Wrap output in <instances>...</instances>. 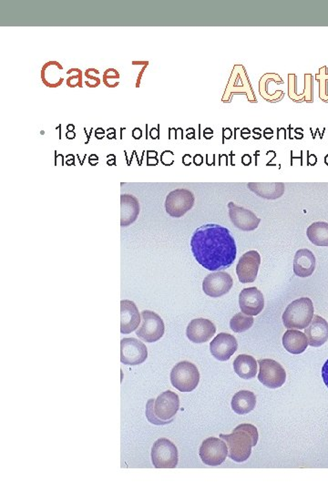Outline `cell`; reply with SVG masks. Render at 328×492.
Here are the masks:
<instances>
[{
	"instance_id": "6da1fadb",
	"label": "cell",
	"mask_w": 328,
	"mask_h": 492,
	"mask_svg": "<svg viewBox=\"0 0 328 492\" xmlns=\"http://www.w3.org/2000/svg\"><path fill=\"white\" fill-rule=\"evenodd\" d=\"M191 248L197 262L213 272L227 269L237 256L235 238L230 231L215 223H208L194 231Z\"/></svg>"
},
{
	"instance_id": "7a4b0ae2",
	"label": "cell",
	"mask_w": 328,
	"mask_h": 492,
	"mask_svg": "<svg viewBox=\"0 0 328 492\" xmlns=\"http://www.w3.org/2000/svg\"><path fill=\"white\" fill-rule=\"evenodd\" d=\"M227 444L229 458L235 462H244L251 456L253 447L258 443V430L254 425L241 424L229 435H220Z\"/></svg>"
},
{
	"instance_id": "3957f363",
	"label": "cell",
	"mask_w": 328,
	"mask_h": 492,
	"mask_svg": "<svg viewBox=\"0 0 328 492\" xmlns=\"http://www.w3.org/2000/svg\"><path fill=\"white\" fill-rule=\"evenodd\" d=\"M314 304L308 298L296 299L288 304L283 312V326L288 329H305L314 317Z\"/></svg>"
},
{
	"instance_id": "277c9868",
	"label": "cell",
	"mask_w": 328,
	"mask_h": 492,
	"mask_svg": "<svg viewBox=\"0 0 328 492\" xmlns=\"http://www.w3.org/2000/svg\"><path fill=\"white\" fill-rule=\"evenodd\" d=\"M199 381V370L193 363L180 362L172 369V385L180 392H191L196 390Z\"/></svg>"
},
{
	"instance_id": "5b68a950",
	"label": "cell",
	"mask_w": 328,
	"mask_h": 492,
	"mask_svg": "<svg viewBox=\"0 0 328 492\" xmlns=\"http://www.w3.org/2000/svg\"><path fill=\"white\" fill-rule=\"evenodd\" d=\"M235 94H246L250 102H257L246 69L242 65H235L233 68L229 82H228L224 97H222V102H232V98Z\"/></svg>"
},
{
	"instance_id": "8992f818",
	"label": "cell",
	"mask_w": 328,
	"mask_h": 492,
	"mask_svg": "<svg viewBox=\"0 0 328 492\" xmlns=\"http://www.w3.org/2000/svg\"><path fill=\"white\" fill-rule=\"evenodd\" d=\"M151 456L152 464L156 469H174L179 461L176 446L165 438L155 441Z\"/></svg>"
},
{
	"instance_id": "52a82bcc",
	"label": "cell",
	"mask_w": 328,
	"mask_h": 492,
	"mask_svg": "<svg viewBox=\"0 0 328 492\" xmlns=\"http://www.w3.org/2000/svg\"><path fill=\"white\" fill-rule=\"evenodd\" d=\"M141 315V323L140 328L136 330V335L147 343H154L160 340L163 337L165 330L162 317L150 310H144Z\"/></svg>"
},
{
	"instance_id": "ba28073f",
	"label": "cell",
	"mask_w": 328,
	"mask_h": 492,
	"mask_svg": "<svg viewBox=\"0 0 328 492\" xmlns=\"http://www.w3.org/2000/svg\"><path fill=\"white\" fill-rule=\"evenodd\" d=\"M194 201H196L194 195L189 190L183 188L174 190L166 197L167 214L174 218L183 217L186 212L193 208Z\"/></svg>"
},
{
	"instance_id": "9c48e42d",
	"label": "cell",
	"mask_w": 328,
	"mask_h": 492,
	"mask_svg": "<svg viewBox=\"0 0 328 492\" xmlns=\"http://www.w3.org/2000/svg\"><path fill=\"white\" fill-rule=\"evenodd\" d=\"M228 447L224 440L218 438H208L200 447L199 455L205 465L219 466L226 460Z\"/></svg>"
},
{
	"instance_id": "30bf717a",
	"label": "cell",
	"mask_w": 328,
	"mask_h": 492,
	"mask_svg": "<svg viewBox=\"0 0 328 492\" xmlns=\"http://www.w3.org/2000/svg\"><path fill=\"white\" fill-rule=\"evenodd\" d=\"M257 363L260 367L258 379L263 385L274 390L285 384V370L279 363L273 359H260Z\"/></svg>"
},
{
	"instance_id": "8fae6325",
	"label": "cell",
	"mask_w": 328,
	"mask_h": 492,
	"mask_svg": "<svg viewBox=\"0 0 328 492\" xmlns=\"http://www.w3.org/2000/svg\"><path fill=\"white\" fill-rule=\"evenodd\" d=\"M148 357V350L141 341L134 337L124 338L121 341V361L122 364L137 366Z\"/></svg>"
},
{
	"instance_id": "7c38bea8",
	"label": "cell",
	"mask_w": 328,
	"mask_h": 492,
	"mask_svg": "<svg viewBox=\"0 0 328 492\" xmlns=\"http://www.w3.org/2000/svg\"><path fill=\"white\" fill-rule=\"evenodd\" d=\"M233 280L230 273L218 271L208 275L202 283V290L210 298H218L232 289Z\"/></svg>"
},
{
	"instance_id": "4fadbf2b",
	"label": "cell",
	"mask_w": 328,
	"mask_h": 492,
	"mask_svg": "<svg viewBox=\"0 0 328 492\" xmlns=\"http://www.w3.org/2000/svg\"><path fill=\"white\" fill-rule=\"evenodd\" d=\"M260 264L261 256L257 251H249L242 256L236 267L239 281L243 284L255 282L257 278Z\"/></svg>"
},
{
	"instance_id": "5bb4252c",
	"label": "cell",
	"mask_w": 328,
	"mask_h": 492,
	"mask_svg": "<svg viewBox=\"0 0 328 492\" xmlns=\"http://www.w3.org/2000/svg\"><path fill=\"white\" fill-rule=\"evenodd\" d=\"M179 409V396L171 390L165 391L155 399L154 414L161 421H174Z\"/></svg>"
},
{
	"instance_id": "9a60e30c",
	"label": "cell",
	"mask_w": 328,
	"mask_h": 492,
	"mask_svg": "<svg viewBox=\"0 0 328 492\" xmlns=\"http://www.w3.org/2000/svg\"><path fill=\"white\" fill-rule=\"evenodd\" d=\"M229 216L233 225L244 232L255 231L261 223L260 218L248 209L237 206L231 202L228 203Z\"/></svg>"
},
{
	"instance_id": "2e32d148",
	"label": "cell",
	"mask_w": 328,
	"mask_h": 492,
	"mask_svg": "<svg viewBox=\"0 0 328 492\" xmlns=\"http://www.w3.org/2000/svg\"><path fill=\"white\" fill-rule=\"evenodd\" d=\"M239 306L244 314L254 317L263 311L265 298L257 287L244 288L239 295Z\"/></svg>"
},
{
	"instance_id": "e0dca14e",
	"label": "cell",
	"mask_w": 328,
	"mask_h": 492,
	"mask_svg": "<svg viewBox=\"0 0 328 492\" xmlns=\"http://www.w3.org/2000/svg\"><path fill=\"white\" fill-rule=\"evenodd\" d=\"M237 348V340L233 335L227 333H221L216 335L210 344L211 353L219 361L229 360Z\"/></svg>"
},
{
	"instance_id": "ac0fdd59",
	"label": "cell",
	"mask_w": 328,
	"mask_h": 492,
	"mask_svg": "<svg viewBox=\"0 0 328 492\" xmlns=\"http://www.w3.org/2000/svg\"><path fill=\"white\" fill-rule=\"evenodd\" d=\"M215 324L205 318H197L191 320L186 329L188 339L193 343L202 344L208 342L215 335Z\"/></svg>"
},
{
	"instance_id": "d6986e66",
	"label": "cell",
	"mask_w": 328,
	"mask_h": 492,
	"mask_svg": "<svg viewBox=\"0 0 328 492\" xmlns=\"http://www.w3.org/2000/svg\"><path fill=\"white\" fill-rule=\"evenodd\" d=\"M141 315L134 302L121 301V333L128 335L135 331L140 326Z\"/></svg>"
},
{
	"instance_id": "ffe728a7",
	"label": "cell",
	"mask_w": 328,
	"mask_h": 492,
	"mask_svg": "<svg viewBox=\"0 0 328 492\" xmlns=\"http://www.w3.org/2000/svg\"><path fill=\"white\" fill-rule=\"evenodd\" d=\"M308 344L314 348L323 346L328 340V323L323 317L314 315L310 325L305 330Z\"/></svg>"
},
{
	"instance_id": "44dd1931",
	"label": "cell",
	"mask_w": 328,
	"mask_h": 492,
	"mask_svg": "<svg viewBox=\"0 0 328 492\" xmlns=\"http://www.w3.org/2000/svg\"><path fill=\"white\" fill-rule=\"evenodd\" d=\"M316 269L315 254L308 249H300L294 259V273L299 278H309Z\"/></svg>"
},
{
	"instance_id": "7402d4cb",
	"label": "cell",
	"mask_w": 328,
	"mask_h": 492,
	"mask_svg": "<svg viewBox=\"0 0 328 492\" xmlns=\"http://www.w3.org/2000/svg\"><path fill=\"white\" fill-rule=\"evenodd\" d=\"M308 339L305 333L296 329H288L283 337L285 350L293 355L302 354L307 348Z\"/></svg>"
},
{
	"instance_id": "603a6c76",
	"label": "cell",
	"mask_w": 328,
	"mask_h": 492,
	"mask_svg": "<svg viewBox=\"0 0 328 492\" xmlns=\"http://www.w3.org/2000/svg\"><path fill=\"white\" fill-rule=\"evenodd\" d=\"M140 214V205L137 198L130 194L121 197V225L127 227L134 223Z\"/></svg>"
},
{
	"instance_id": "cb8c5ba5",
	"label": "cell",
	"mask_w": 328,
	"mask_h": 492,
	"mask_svg": "<svg viewBox=\"0 0 328 492\" xmlns=\"http://www.w3.org/2000/svg\"><path fill=\"white\" fill-rule=\"evenodd\" d=\"M248 188L258 197L268 200L278 199L285 192L283 183H250Z\"/></svg>"
},
{
	"instance_id": "d4e9b609",
	"label": "cell",
	"mask_w": 328,
	"mask_h": 492,
	"mask_svg": "<svg viewBox=\"0 0 328 492\" xmlns=\"http://www.w3.org/2000/svg\"><path fill=\"white\" fill-rule=\"evenodd\" d=\"M257 396L248 390H241L232 399V409L239 415H246L255 410Z\"/></svg>"
},
{
	"instance_id": "484cf974",
	"label": "cell",
	"mask_w": 328,
	"mask_h": 492,
	"mask_svg": "<svg viewBox=\"0 0 328 492\" xmlns=\"http://www.w3.org/2000/svg\"><path fill=\"white\" fill-rule=\"evenodd\" d=\"M233 369L244 379H252L257 376V361L248 355H240L233 361Z\"/></svg>"
},
{
	"instance_id": "4316f807",
	"label": "cell",
	"mask_w": 328,
	"mask_h": 492,
	"mask_svg": "<svg viewBox=\"0 0 328 492\" xmlns=\"http://www.w3.org/2000/svg\"><path fill=\"white\" fill-rule=\"evenodd\" d=\"M62 66L57 61H49L45 66L43 67V82L46 84L49 88H56L61 85L63 82V78L58 76L62 71Z\"/></svg>"
},
{
	"instance_id": "83f0119b",
	"label": "cell",
	"mask_w": 328,
	"mask_h": 492,
	"mask_svg": "<svg viewBox=\"0 0 328 492\" xmlns=\"http://www.w3.org/2000/svg\"><path fill=\"white\" fill-rule=\"evenodd\" d=\"M307 236L316 246H328V223L316 222L307 228Z\"/></svg>"
},
{
	"instance_id": "f1b7e54d",
	"label": "cell",
	"mask_w": 328,
	"mask_h": 492,
	"mask_svg": "<svg viewBox=\"0 0 328 492\" xmlns=\"http://www.w3.org/2000/svg\"><path fill=\"white\" fill-rule=\"evenodd\" d=\"M255 320L252 315L238 313L230 321V328L235 333H243L252 328Z\"/></svg>"
},
{
	"instance_id": "f546056e",
	"label": "cell",
	"mask_w": 328,
	"mask_h": 492,
	"mask_svg": "<svg viewBox=\"0 0 328 492\" xmlns=\"http://www.w3.org/2000/svg\"><path fill=\"white\" fill-rule=\"evenodd\" d=\"M316 80L319 82V98L324 102H328V72L327 67L319 69V72L316 75Z\"/></svg>"
},
{
	"instance_id": "4dcf8cb0",
	"label": "cell",
	"mask_w": 328,
	"mask_h": 492,
	"mask_svg": "<svg viewBox=\"0 0 328 492\" xmlns=\"http://www.w3.org/2000/svg\"><path fill=\"white\" fill-rule=\"evenodd\" d=\"M288 95L294 102H304V94L297 93V77L294 74L288 75Z\"/></svg>"
},
{
	"instance_id": "1f68e13d",
	"label": "cell",
	"mask_w": 328,
	"mask_h": 492,
	"mask_svg": "<svg viewBox=\"0 0 328 492\" xmlns=\"http://www.w3.org/2000/svg\"><path fill=\"white\" fill-rule=\"evenodd\" d=\"M154 399H149L146 404V416L148 421L157 426H163V425L171 423L172 421H163L156 418L154 414Z\"/></svg>"
},
{
	"instance_id": "d6a6232c",
	"label": "cell",
	"mask_w": 328,
	"mask_h": 492,
	"mask_svg": "<svg viewBox=\"0 0 328 492\" xmlns=\"http://www.w3.org/2000/svg\"><path fill=\"white\" fill-rule=\"evenodd\" d=\"M305 96V102L312 103L314 102V84L313 75H305V89L303 91Z\"/></svg>"
},
{
	"instance_id": "836d02e7",
	"label": "cell",
	"mask_w": 328,
	"mask_h": 492,
	"mask_svg": "<svg viewBox=\"0 0 328 492\" xmlns=\"http://www.w3.org/2000/svg\"><path fill=\"white\" fill-rule=\"evenodd\" d=\"M82 71H80V69H78L76 75L71 76L67 80V84H68V86L71 87V88H74V87L77 86L82 87Z\"/></svg>"
},
{
	"instance_id": "e575fe53",
	"label": "cell",
	"mask_w": 328,
	"mask_h": 492,
	"mask_svg": "<svg viewBox=\"0 0 328 492\" xmlns=\"http://www.w3.org/2000/svg\"><path fill=\"white\" fill-rule=\"evenodd\" d=\"M322 377H323L324 383L328 388V359L325 363L323 368H322Z\"/></svg>"
},
{
	"instance_id": "d590c367",
	"label": "cell",
	"mask_w": 328,
	"mask_h": 492,
	"mask_svg": "<svg viewBox=\"0 0 328 492\" xmlns=\"http://www.w3.org/2000/svg\"><path fill=\"white\" fill-rule=\"evenodd\" d=\"M159 128L160 125H158V128H152L151 133H150V135H151L152 139H158L159 138Z\"/></svg>"
},
{
	"instance_id": "8d00e7d4",
	"label": "cell",
	"mask_w": 328,
	"mask_h": 492,
	"mask_svg": "<svg viewBox=\"0 0 328 492\" xmlns=\"http://www.w3.org/2000/svg\"><path fill=\"white\" fill-rule=\"evenodd\" d=\"M132 135L133 138L136 139H141V135H143V131H141L140 128H135L132 131Z\"/></svg>"
},
{
	"instance_id": "74e56055",
	"label": "cell",
	"mask_w": 328,
	"mask_h": 492,
	"mask_svg": "<svg viewBox=\"0 0 328 492\" xmlns=\"http://www.w3.org/2000/svg\"><path fill=\"white\" fill-rule=\"evenodd\" d=\"M224 138L230 139L231 136H232V131H231V128H224Z\"/></svg>"
},
{
	"instance_id": "f35d334b",
	"label": "cell",
	"mask_w": 328,
	"mask_h": 492,
	"mask_svg": "<svg viewBox=\"0 0 328 492\" xmlns=\"http://www.w3.org/2000/svg\"><path fill=\"white\" fill-rule=\"evenodd\" d=\"M75 136H76V134H75L74 131H68V133H67L68 139H74Z\"/></svg>"
},
{
	"instance_id": "ab89813d",
	"label": "cell",
	"mask_w": 328,
	"mask_h": 492,
	"mask_svg": "<svg viewBox=\"0 0 328 492\" xmlns=\"http://www.w3.org/2000/svg\"><path fill=\"white\" fill-rule=\"evenodd\" d=\"M75 128V126L73 124H69L67 126V130H69V131H73Z\"/></svg>"
}]
</instances>
